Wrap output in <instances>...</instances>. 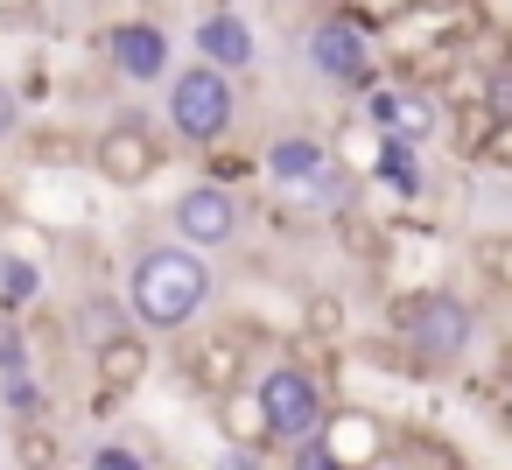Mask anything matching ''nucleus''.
I'll use <instances>...</instances> for the list:
<instances>
[{
	"instance_id": "nucleus-3",
	"label": "nucleus",
	"mask_w": 512,
	"mask_h": 470,
	"mask_svg": "<svg viewBox=\"0 0 512 470\" xmlns=\"http://www.w3.org/2000/svg\"><path fill=\"white\" fill-rule=\"evenodd\" d=\"M232 120H239L232 71H218V64L197 57L190 71L169 78V127H176V141H190V148H218V141L232 134Z\"/></svg>"
},
{
	"instance_id": "nucleus-28",
	"label": "nucleus",
	"mask_w": 512,
	"mask_h": 470,
	"mask_svg": "<svg viewBox=\"0 0 512 470\" xmlns=\"http://www.w3.org/2000/svg\"><path fill=\"white\" fill-rule=\"evenodd\" d=\"M372 8H393V0H372Z\"/></svg>"
},
{
	"instance_id": "nucleus-16",
	"label": "nucleus",
	"mask_w": 512,
	"mask_h": 470,
	"mask_svg": "<svg viewBox=\"0 0 512 470\" xmlns=\"http://www.w3.org/2000/svg\"><path fill=\"white\" fill-rule=\"evenodd\" d=\"M71 323H78V337H85V344H106L113 330H127V309H120L113 295H92V302H78V316H71Z\"/></svg>"
},
{
	"instance_id": "nucleus-19",
	"label": "nucleus",
	"mask_w": 512,
	"mask_h": 470,
	"mask_svg": "<svg viewBox=\"0 0 512 470\" xmlns=\"http://www.w3.org/2000/svg\"><path fill=\"white\" fill-rule=\"evenodd\" d=\"M344 316H351V309H344V295H309V302H302V330H309V337H323V344H330V337H344Z\"/></svg>"
},
{
	"instance_id": "nucleus-18",
	"label": "nucleus",
	"mask_w": 512,
	"mask_h": 470,
	"mask_svg": "<svg viewBox=\"0 0 512 470\" xmlns=\"http://www.w3.org/2000/svg\"><path fill=\"white\" fill-rule=\"evenodd\" d=\"M470 253H477V267H484V281H491L498 295H512V232H484V239H477Z\"/></svg>"
},
{
	"instance_id": "nucleus-27",
	"label": "nucleus",
	"mask_w": 512,
	"mask_h": 470,
	"mask_svg": "<svg viewBox=\"0 0 512 470\" xmlns=\"http://www.w3.org/2000/svg\"><path fill=\"white\" fill-rule=\"evenodd\" d=\"M491 71H512V36H505V50H498V64Z\"/></svg>"
},
{
	"instance_id": "nucleus-24",
	"label": "nucleus",
	"mask_w": 512,
	"mask_h": 470,
	"mask_svg": "<svg viewBox=\"0 0 512 470\" xmlns=\"http://www.w3.org/2000/svg\"><path fill=\"white\" fill-rule=\"evenodd\" d=\"M15 127H22V99L15 85H0V141H15Z\"/></svg>"
},
{
	"instance_id": "nucleus-2",
	"label": "nucleus",
	"mask_w": 512,
	"mask_h": 470,
	"mask_svg": "<svg viewBox=\"0 0 512 470\" xmlns=\"http://www.w3.org/2000/svg\"><path fill=\"white\" fill-rule=\"evenodd\" d=\"M393 337L407 344L414 365H463L470 344H477V309L449 288H414V295H393L386 309Z\"/></svg>"
},
{
	"instance_id": "nucleus-21",
	"label": "nucleus",
	"mask_w": 512,
	"mask_h": 470,
	"mask_svg": "<svg viewBox=\"0 0 512 470\" xmlns=\"http://www.w3.org/2000/svg\"><path fill=\"white\" fill-rule=\"evenodd\" d=\"M477 162H491V169H512V113H498V120L484 127V141H477Z\"/></svg>"
},
{
	"instance_id": "nucleus-5",
	"label": "nucleus",
	"mask_w": 512,
	"mask_h": 470,
	"mask_svg": "<svg viewBox=\"0 0 512 470\" xmlns=\"http://www.w3.org/2000/svg\"><path fill=\"white\" fill-rule=\"evenodd\" d=\"M386 449H393V428L372 407H330L323 428L295 449V463H309V470H372V463H386Z\"/></svg>"
},
{
	"instance_id": "nucleus-17",
	"label": "nucleus",
	"mask_w": 512,
	"mask_h": 470,
	"mask_svg": "<svg viewBox=\"0 0 512 470\" xmlns=\"http://www.w3.org/2000/svg\"><path fill=\"white\" fill-rule=\"evenodd\" d=\"M36 288H43V267H36V260H22V253H0V302H8V309H22V302H36Z\"/></svg>"
},
{
	"instance_id": "nucleus-22",
	"label": "nucleus",
	"mask_w": 512,
	"mask_h": 470,
	"mask_svg": "<svg viewBox=\"0 0 512 470\" xmlns=\"http://www.w3.org/2000/svg\"><path fill=\"white\" fill-rule=\"evenodd\" d=\"M8 372H29V337H22V323L0 316V379Z\"/></svg>"
},
{
	"instance_id": "nucleus-9",
	"label": "nucleus",
	"mask_w": 512,
	"mask_h": 470,
	"mask_svg": "<svg viewBox=\"0 0 512 470\" xmlns=\"http://www.w3.org/2000/svg\"><path fill=\"white\" fill-rule=\"evenodd\" d=\"M162 162H169V155H162V134L141 127V120H113V127L92 141V169H99L113 190H141V183H155Z\"/></svg>"
},
{
	"instance_id": "nucleus-4",
	"label": "nucleus",
	"mask_w": 512,
	"mask_h": 470,
	"mask_svg": "<svg viewBox=\"0 0 512 470\" xmlns=\"http://www.w3.org/2000/svg\"><path fill=\"white\" fill-rule=\"evenodd\" d=\"M253 393H260V407H267L274 449H288V456H295V449L323 428V414H330L323 379H316V365H302V358H281V365L253 372Z\"/></svg>"
},
{
	"instance_id": "nucleus-12",
	"label": "nucleus",
	"mask_w": 512,
	"mask_h": 470,
	"mask_svg": "<svg viewBox=\"0 0 512 470\" xmlns=\"http://www.w3.org/2000/svg\"><path fill=\"white\" fill-rule=\"evenodd\" d=\"M169 36H162V22H113L106 29V64L127 78V85H162L169 78Z\"/></svg>"
},
{
	"instance_id": "nucleus-13",
	"label": "nucleus",
	"mask_w": 512,
	"mask_h": 470,
	"mask_svg": "<svg viewBox=\"0 0 512 470\" xmlns=\"http://www.w3.org/2000/svg\"><path fill=\"white\" fill-rule=\"evenodd\" d=\"M211 407H218V435H225V442H232L246 463H253L260 449H274V428H267V407H260L253 379H246V386H225Z\"/></svg>"
},
{
	"instance_id": "nucleus-14",
	"label": "nucleus",
	"mask_w": 512,
	"mask_h": 470,
	"mask_svg": "<svg viewBox=\"0 0 512 470\" xmlns=\"http://www.w3.org/2000/svg\"><path fill=\"white\" fill-rule=\"evenodd\" d=\"M190 43H197V57L204 64H218V71H253V57H260V43H253V29H246V15H204L197 29H190Z\"/></svg>"
},
{
	"instance_id": "nucleus-10",
	"label": "nucleus",
	"mask_w": 512,
	"mask_h": 470,
	"mask_svg": "<svg viewBox=\"0 0 512 470\" xmlns=\"http://www.w3.org/2000/svg\"><path fill=\"white\" fill-rule=\"evenodd\" d=\"M169 225H176V239H190V246L218 253V246H232V239H239L246 211H239V197H232L225 183H190V190L169 204Z\"/></svg>"
},
{
	"instance_id": "nucleus-8",
	"label": "nucleus",
	"mask_w": 512,
	"mask_h": 470,
	"mask_svg": "<svg viewBox=\"0 0 512 470\" xmlns=\"http://www.w3.org/2000/svg\"><path fill=\"white\" fill-rule=\"evenodd\" d=\"M365 92H372V99H365V120H372L386 141L421 148V141L442 134V99H435V85H365Z\"/></svg>"
},
{
	"instance_id": "nucleus-7",
	"label": "nucleus",
	"mask_w": 512,
	"mask_h": 470,
	"mask_svg": "<svg viewBox=\"0 0 512 470\" xmlns=\"http://www.w3.org/2000/svg\"><path fill=\"white\" fill-rule=\"evenodd\" d=\"M260 162H267V176H274V183H288V190H316V197H330L337 211H344V197H351L337 148H323L316 134H274Z\"/></svg>"
},
{
	"instance_id": "nucleus-23",
	"label": "nucleus",
	"mask_w": 512,
	"mask_h": 470,
	"mask_svg": "<svg viewBox=\"0 0 512 470\" xmlns=\"http://www.w3.org/2000/svg\"><path fill=\"white\" fill-rule=\"evenodd\" d=\"M141 463H148V456L127 449V442H99V449H92V470H141Z\"/></svg>"
},
{
	"instance_id": "nucleus-11",
	"label": "nucleus",
	"mask_w": 512,
	"mask_h": 470,
	"mask_svg": "<svg viewBox=\"0 0 512 470\" xmlns=\"http://www.w3.org/2000/svg\"><path fill=\"white\" fill-rule=\"evenodd\" d=\"M183 379L197 386V393H225V386H246L253 379V337L246 330H197L190 337V351H183Z\"/></svg>"
},
{
	"instance_id": "nucleus-6",
	"label": "nucleus",
	"mask_w": 512,
	"mask_h": 470,
	"mask_svg": "<svg viewBox=\"0 0 512 470\" xmlns=\"http://www.w3.org/2000/svg\"><path fill=\"white\" fill-rule=\"evenodd\" d=\"M309 64H316V78H330V85H344V92H365V85L379 78L372 29H365L358 15H323V22L309 29Z\"/></svg>"
},
{
	"instance_id": "nucleus-25",
	"label": "nucleus",
	"mask_w": 512,
	"mask_h": 470,
	"mask_svg": "<svg viewBox=\"0 0 512 470\" xmlns=\"http://www.w3.org/2000/svg\"><path fill=\"white\" fill-rule=\"evenodd\" d=\"M15 456H22V463H57V442H43V435H22V442H15Z\"/></svg>"
},
{
	"instance_id": "nucleus-15",
	"label": "nucleus",
	"mask_w": 512,
	"mask_h": 470,
	"mask_svg": "<svg viewBox=\"0 0 512 470\" xmlns=\"http://www.w3.org/2000/svg\"><path fill=\"white\" fill-rule=\"evenodd\" d=\"M92 365H99V386H106V393H134V386L148 379L155 351H148V337L127 323V330H113L106 344H92Z\"/></svg>"
},
{
	"instance_id": "nucleus-1",
	"label": "nucleus",
	"mask_w": 512,
	"mask_h": 470,
	"mask_svg": "<svg viewBox=\"0 0 512 470\" xmlns=\"http://www.w3.org/2000/svg\"><path fill=\"white\" fill-rule=\"evenodd\" d=\"M211 260H204V246H190V239H169V246H141L134 253V267H127V309H134V323H148V330H190L197 316H204V302H211Z\"/></svg>"
},
{
	"instance_id": "nucleus-26",
	"label": "nucleus",
	"mask_w": 512,
	"mask_h": 470,
	"mask_svg": "<svg viewBox=\"0 0 512 470\" xmlns=\"http://www.w3.org/2000/svg\"><path fill=\"white\" fill-rule=\"evenodd\" d=\"M22 15H36V0H0V22H22Z\"/></svg>"
},
{
	"instance_id": "nucleus-20",
	"label": "nucleus",
	"mask_w": 512,
	"mask_h": 470,
	"mask_svg": "<svg viewBox=\"0 0 512 470\" xmlns=\"http://www.w3.org/2000/svg\"><path fill=\"white\" fill-rule=\"evenodd\" d=\"M386 463H456V449H442V442H428V428H414V435H393V449H386Z\"/></svg>"
}]
</instances>
